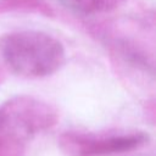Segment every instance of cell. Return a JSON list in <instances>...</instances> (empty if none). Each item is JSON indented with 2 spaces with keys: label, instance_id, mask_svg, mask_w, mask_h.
Segmentation results:
<instances>
[{
  "label": "cell",
  "instance_id": "6da1fadb",
  "mask_svg": "<svg viewBox=\"0 0 156 156\" xmlns=\"http://www.w3.org/2000/svg\"><path fill=\"white\" fill-rule=\"evenodd\" d=\"M0 51L11 71L27 78L51 76L66 61L62 43L54 35L35 29L7 33L0 40Z\"/></svg>",
  "mask_w": 156,
  "mask_h": 156
},
{
  "label": "cell",
  "instance_id": "7a4b0ae2",
  "mask_svg": "<svg viewBox=\"0 0 156 156\" xmlns=\"http://www.w3.org/2000/svg\"><path fill=\"white\" fill-rule=\"evenodd\" d=\"M144 134H129V135H118L111 138H99V139H84L77 140L80 149L79 152L83 156H95V155H106L113 152H122L129 149L138 146L144 143Z\"/></svg>",
  "mask_w": 156,
  "mask_h": 156
},
{
  "label": "cell",
  "instance_id": "3957f363",
  "mask_svg": "<svg viewBox=\"0 0 156 156\" xmlns=\"http://www.w3.org/2000/svg\"><path fill=\"white\" fill-rule=\"evenodd\" d=\"M69 10L83 13L94 15L100 12H106L118 7L126 0H60Z\"/></svg>",
  "mask_w": 156,
  "mask_h": 156
},
{
  "label": "cell",
  "instance_id": "277c9868",
  "mask_svg": "<svg viewBox=\"0 0 156 156\" xmlns=\"http://www.w3.org/2000/svg\"><path fill=\"white\" fill-rule=\"evenodd\" d=\"M40 7L38 0H0V10L16 7Z\"/></svg>",
  "mask_w": 156,
  "mask_h": 156
}]
</instances>
